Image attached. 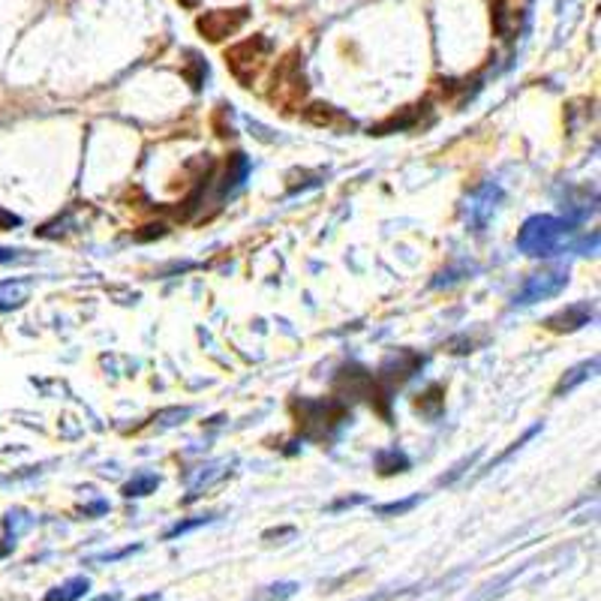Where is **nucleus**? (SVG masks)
Masks as SVG:
<instances>
[{"mask_svg":"<svg viewBox=\"0 0 601 601\" xmlns=\"http://www.w3.org/2000/svg\"><path fill=\"white\" fill-rule=\"evenodd\" d=\"M154 487H157V475H138L124 487V493L127 496H148Z\"/></svg>","mask_w":601,"mask_h":601,"instance_id":"obj_15","label":"nucleus"},{"mask_svg":"<svg viewBox=\"0 0 601 601\" xmlns=\"http://www.w3.org/2000/svg\"><path fill=\"white\" fill-rule=\"evenodd\" d=\"M445 388L443 385H430V388L425 391V394H418V400H415V409L421 412V415H427V418H436L439 412H443V406H445Z\"/></svg>","mask_w":601,"mask_h":601,"instance_id":"obj_11","label":"nucleus"},{"mask_svg":"<svg viewBox=\"0 0 601 601\" xmlns=\"http://www.w3.org/2000/svg\"><path fill=\"white\" fill-rule=\"evenodd\" d=\"M514 13H511V6L505 4V0H496L493 4V31L502 36V40H511V27H514Z\"/></svg>","mask_w":601,"mask_h":601,"instance_id":"obj_13","label":"nucleus"},{"mask_svg":"<svg viewBox=\"0 0 601 601\" xmlns=\"http://www.w3.org/2000/svg\"><path fill=\"white\" fill-rule=\"evenodd\" d=\"M271 52H274V43L268 36H250V40L234 43L232 49H225V63H229L232 75L238 79L243 88H250L253 81L259 79V72L265 70V63L271 61Z\"/></svg>","mask_w":601,"mask_h":601,"instance_id":"obj_3","label":"nucleus"},{"mask_svg":"<svg viewBox=\"0 0 601 601\" xmlns=\"http://www.w3.org/2000/svg\"><path fill=\"white\" fill-rule=\"evenodd\" d=\"M418 367H425V355H415L409 349H403L397 355H391V358H385V364L379 367V379L388 385V388H394V385H403L406 379H412V376L418 373Z\"/></svg>","mask_w":601,"mask_h":601,"instance_id":"obj_7","label":"nucleus"},{"mask_svg":"<svg viewBox=\"0 0 601 601\" xmlns=\"http://www.w3.org/2000/svg\"><path fill=\"white\" fill-rule=\"evenodd\" d=\"M598 234L593 241H577V223L562 217H529L518 232V247L526 256H559L566 250H596Z\"/></svg>","mask_w":601,"mask_h":601,"instance_id":"obj_1","label":"nucleus"},{"mask_svg":"<svg viewBox=\"0 0 601 601\" xmlns=\"http://www.w3.org/2000/svg\"><path fill=\"white\" fill-rule=\"evenodd\" d=\"M496 199H500V190H496V186H482V190L472 196V205H469V223L484 225L487 220H491L496 211Z\"/></svg>","mask_w":601,"mask_h":601,"instance_id":"obj_10","label":"nucleus"},{"mask_svg":"<svg viewBox=\"0 0 601 601\" xmlns=\"http://www.w3.org/2000/svg\"><path fill=\"white\" fill-rule=\"evenodd\" d=\"M247 18H250V9H247V6H238V9H214V13H205L199 22H196V27H199V33L205 36V40L223 43V40H229V36L238 33L241 27L247 24Z\"/></svg>","mask_w":601,"mask_h":601,"instance_id":"obj_5","label":"nucleus"},{"mask_svg":"<svg viewBox=\"0 0 601 601\" xmlns=\"http://www.w3.org/2000/svg\"><path fill=\"white\" fill-rule=\"evenodd\" d=\"M566 286H568V274H566V271H544V274H532V277L523 283L520 292L514 295V304L526 307V304H535V300L557 298Z\"/></svg>","mask_w":601,"mask_h":601,"instance_id":"obj_6","label":"nucleus"},{"mask_svg":"<svg viewBox=\"0 0 601 601\" xmlns=\"http://www.w3.org/2000/svg\"><path fill=\"white\" fill-rule=\"evenodd\" d=\"M271 84H274V88H271L268 97L274 106H280L283 111L300 106V100L307 97V75H304V58H300V52H289L286 58L277 63Z\"/></svg>","mask_w":601,"mask_h":601,"instance_id":"obj_4","label":"nucleus"},{"mask_svg":"<svg viewBox=\"0 0 601 601\" xmlns=\"http://www.w3.org/2000/svg\"><path fill=\"white\" fill-rule=\"evenodd\" d=\"M349 406L343 400H298L295 403V418H298V434L313 443H325L349 421Z\"/></svg>","mask_w":601,"mask_h":601,"instance_id":"obj_2","label":"nucleus"},{"mask_svg":"<svg viewBox=\"0 0 601 601\" xmlns=\"http://www.w3.org/2000/svg\"><path fill=\"white\" fill-rule=\"evenodd\" d=\"M376 469H379V475L403 472V469H409V457L403 454V451H397V448L379 451V454H376Z\"/></svg>","mask_w":601,"mask_h":601,"instance_id":"obj_12","label":"nucleus"},{"mask_svg":"<svg viewBox=\"0 0 601 601\" xmlns=\"http://www.w3.org/2000/svg\"><path fill=\"white\" fill-rule=\"evenodd\" d=\"M418 500H406V502H394V505H385V509H379L382 514H400V511H406V509H412Z\"/></svg>","mask_w":601,"mask_h":601,"instance_id":"obj_16","label":"nucleus"},{"mask_svg":"<svg viewBox=\"0 0 601 601\" xmlns=\"http://www.w3.org/2000/svg\"><path fill=\"white\" fill-rule=\"evenodd\" d=\"M593 319H596V310L589 304H571V307L562 310V313H553V316L544 319V328H548V331H557V334L577 331V328L589 325Z\"/></svg>","mask_w":601,"mask_h":601,"instance_id":"obj_8","label":"nucleus"},{"mask_svg":"<svg viewBox=\"0 0 601 601\" xmlns=\"http://www.w3.org/2000/svg\"><path fill=\"white\" fill-rule=\"evenodd\" d=\"M184 6H196V0H181Z\"/></svg>","mask_w":601,"mask_h":601,"instance_id":"obj_18","label":"nucleus"},{"mask_svg":"<svg viewBox=\"0 0 601 601\" xmlns=\"http://www.w3.org/2000/svg\"><path fill=\"white\" fill-rule=\"evenodd\" d=\"M598 367V361L593 358V361H587V364H580V367H575V370H568V376L562 379L559 385H557V394H562V391H571L575 385H580L587 379V376H593V370Z\"/></svg>","mask_w":601,"mask_h":601,"instance_id":"obj_14","label":"nucleus"},{"mask_svg":"<svg viewBox=\"0 0 601 601\" xmlns=\"http://www.w3.org/2000/svg\"><path fill=\"white\" fill-rule=\"evenodd\" d=\"M22 220L15 217V214H9V211H4L0 208V232H6V229H13V225H18Z\"/></svg>","mask_w":601,"mask_h":601,"instance_id":"obj_17","label":"nucleus"},{"mask_svg":"<svg viewBox=\"0 0 601 601\" xmlns=\"http://www.w3.org/2000/svg\"><path fill=\"white\" fill-rule=\"evenodd\" d=\"M304 118L313 127H328V129H352L355 127V120L346 115V111L325 106V102H313V106L304 111Z\"/></svg>","mask_w":601,"mask_h":601,"instance_id":"obj_9","label":"nucleus"}]
</instances>
